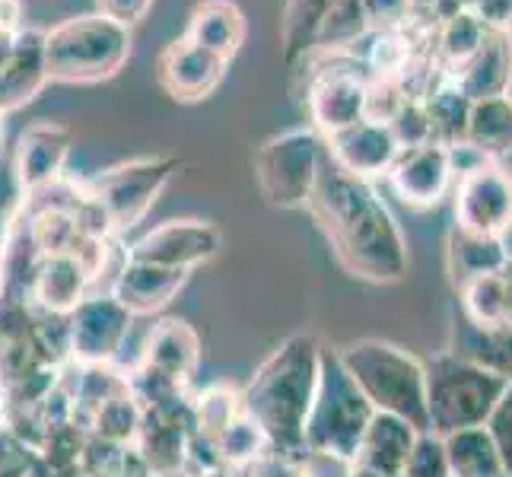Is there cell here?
<instances>
[{"mask_svg":"<svg viewBox=\"0 0 512 477\" xmlns=\"http://www.w3.org/2000/svg\"><path fill=\"white\" fill-rule=\"evenodd\" d=\"M398 477H452L443 439L433 433H420L411 455H408V465H404V471Z\"/></svg>","mask_w":512,"mask_h":477,"instance_id":"cell-37","label":"cell"},{"mask_svg":"<svg viewBox=\"0 0 512 477\" xmlns=\"http://www.w3.org/2000/svg\"><path fill=\"white\" fill-rule=\"evenodd\" d=\"M423 109L430 115V128H433V144H462L465 137V121H468V109H471V99L458 93V86L443 77L439 86L427 90L420 96Z\"/></svg>","mask_w":512,"mask_h":477,"instance_id":"cell-30","label":"cell"},{"mask_svg":"<svg viewBox=\"0 0 512 477\" xmlns=\"http://www.w3.org/2000/svg\"><path fill=\"white\" fill-rule=\"evenodd\" d=\"M96 477H125V474H96Z\"/></svg>","mask_w":512,"mask_h":477,"instance_id":"cell-47","label":"cell"},{"mask_svg":"<svg viewBox=\"0 0 512 477\" xmlns=\"http://www.w3.org/2000/svg\"><path fill=\"white\" fill-rule=\"evenodd\" d=\"M325 350L315 334H290L242 392V408L268 436V449L306 462V420L319 395Z\"/></svg>","mask_w":512,"mask_h":477,"instance_id":"cell-2","label":"cell"},{"mask_svg":"<svg viewBox=\"0 0 512 477\" xmlns=\"http://www.w3.org/2000/svg\"><path fill=\"white\" fill-rule=\"evenodd\" d=\"M503 477H512V474H503Z\"/></svg>","mask_w":512,"mask_h":477,"instance_id":"cell-48","label":"cell"},{"mask_svg":"<svg viewBox=\"0 0 512 477\" xmlns=\"http://www.w3.org/2000/svg\"><path fill=\"white\" fill-rule=\"evenodd\" d=\"M455 229L484 239L512 229V172L503 163L487 159L455 179Z\"/></svg>","mask_w":512,"mask_h":477,"instance_id":"cell-10","label":"cell"},{"mask_svg":"<svg viewBox=\"0 0 512 477\" xmlns=\"http://www.w3.org/2000/svg\"><path fill=\"white\" fill-rule=\"evenodd\" d=\"M465 144L484 159L500 163L512 153V96H490L471 102L465 121Z\"/></svg>","mask_w":512,"mask_h":477,"instance_id":"cell-25","label":"cell"},{"mask_svg":"<svg viewBox=\"0 0 512 477\" xmlns=\"http://www.w3.org/2000/svg\"><path fill=\"white\" fill-rule=\"evenodd\" d=\"M242 392L229 385H210L204 392L191 398V417H194V436L204 439V443H214V439L242 414Z\"/></svg>","mask_w":512,"mask_h":477,"instance_id":"cell-32","label":"cell"},{"mask_svg":"<svg viewBox=\"0 0 512 477\" xmlns=\"http://www.w3.org/2000/svg\"><path fill=\"white\" fill-rule=\"evenodd\" d=\"M74 147V134L55 121H35L20 134L16 144V185L23 194L39 191L51 182L64 179V166Z\"/></svg>","mask_w":512,"mask_h":477,"instance_id":"cell-16","label":"cell"},{"mask_svg":"<svg viewBox=\"0 0 512 477\" xmlns=\"http://www.w3.org/2000/svg\"><path fill=\"white\" fill-rule=\"evenodd\" d=\"M93 293V274L77 255H45L32 277L29 303L39 312L70 315Z\"/></svg>","mask_w":512,"mask_h":477,"instance_id":"cell-20","label":"cell"},{"mask_svg":"<svg viewBox=\"0 0 512 477\" xmlns=\"http://www.w3.org/2000/svg\"><path fill=\"white\" fill-rule=\"evenodd\" d=\"M223 249V233L207 220H166L147 229L128 255L134 261L160 264V268L191 274L201 264L214 261Z\"/></svg>","mask_w":512,"mask_h":477,"instance_id":"cell-12","label":"cell"},{"mask_svg":"<svg viewBox=\"0 0 512 477\" xmlns=\"http://www.w3.org/2000/svg\"><path fill=\"white\" fill-rule=\"evenodd\" d=\"M443 449H446L452 477H503L506 474L484 427H471V430L443 436Z\"/></svg>","mask_w":512,"mask_h":477,"instance_id":"cell-28","label":"cell"},{"mask_svg":"<svg viewBox=\"0 0 512 477\" xmlns=\"http://www.w3.org/2000/svg\"><path fill=\"white\" fill-rule=\"evenodd\" d=\"M417 430L392 414H373L369 427L360 439V449L353 465L376 471L379 477H398L408 465V455L417 443Z\"/></svg>","mask_w":512,"mask_h":477,"instance_id":"cell-22","label":"cell"},{"mask_svg":"<svg viewBox=\"0 0 512 477\" xmlns=\"http://www.w3.org/2000/svg\"><path fill=\"white\" fill-rule=\"evenodd\" d=\"M306 207L347 274L366 284H395L408 274V242L373 182L341 172L325 156Z\"/></svg>","mask_w":512,"mask_h":477,"instance_id":"cell-1","label":"cell"},{"mask_svg":"<svg viewBox=\"0 0 512 477\" xmlns=\"http://www.w3.org/2000/svg\"><path fill=\"white\" fill-rule=\"evenodd\" d=\"M484 430L490 436L493 449H497L506 474H512V382L503 388V395L493 404V411L484 420Z\"/></svg>","mask_w":512,"mask_h":477,"instance_id":"cell-38","label":"cell"},{"mask_svg":"<svg viewBox=\"0 0 512 477\" xmlns=\"http://www.w3.org/2000/svg\"><path fill=\"white\" fill-rule=\"evenodd\" d=\"M51 83L45 70V32L20 29L0 61V118L23 109Z\"/></svg>","mask_w":512,"mask_h":477,"instance_id":"cell-17","label":"cell"},{"mask_svg":"<svg viewBox=\"0 0 512 477\" xmlns=\"http://www.w3.org/2000/svg\"><path fill=\"white\" fill-rule=\"evenodd\" d=\"M500 287H503V303H506V328H512V255L500 264Z\"/></svg>","mask_w":512,"mask_h":477,"instance_id":"cell-43","label":"cell"},{"mask_svg":"<svg viewBox=\"0 0 512 477\" xmlns=\"http://www.w3.org/2000/svg\"><path fill=\"white\" fill-rule=\"evenodd\" d=\"M175 172H179V159L175 156H137L99 172L86 185V191L105 210V217H109L118 236L125 229H134L150 214V207L175 179Z\"/></svg>","mask_w":512,"mask_h":477,"instance_id":"cell-9","label":"cell"},{"mask_svg":"<svg viewBox=\"0 0 512 477\" xmlns=\"http://www.w3.org/2000/svg\"><path fill=\"white\" fill-rule=\"evenodd\" d=\"M325 156L341 172L357 175V179L373 182L379 175H388L401 156V144L392 128L379 118H363L338 134L325 137Z\"/></svg>","mask_w":512,"mask_h":477,"instance_id":"cell-13","label":"cell"},{"mask_svg":"<svg viewBox=\"0 0 512 477\" xmlns=\"http://www.w3.org/2000/svg\"><path fill=\"white\" fill-rule=\"evenodd\" d=\"M341 0H287L284 26H280V39H284V61L296 64L299 58H309L315 48V35H319L325 16L338 7Z\"/></svg>","mask_w":512,"mask_h":477,"instance_id":"cell-29","label":"cell"},{"mask_svg":"<svg viewBox=\"0 0 512 477\" xmlns=\"http://www.w3.org/2000/svg\"><path fill=\"white\" fill-rule=\"evenodd\" d=\"M70 318V363L109 366L128 338L131 312L112 293H90L67 315Z\"/></svg>","mask_w":512,"mask_h":477,"instance_id":"cell-11","label":"cell"},{"mask_svg":"<svg viewBox=\"0 0 512 477\" xmlns=\"http://www.w3.org/2000/svg\"><path fill=\"white\" fill-rule=\"evenodd\" d=\"M398 198L414 210L439 207L455 185L449 150L443 144H423L401 150L392 172L385 175Z\"/></svg>","mask_w":512,"mask_h":477,"instance_id":"cell-14","label":"cell"},{"mask_svg":"<svg viewBox=\"0 0 512 477\" xmlns=\"http://www.w3.org/2000/svg\"><path fill=\"white\" fill-rule=\"evenodd\" d=\"M131 58V29L105 13H86L45 32L48 80L99 83L115 77Z\"/></svg>","mask_w":512,"mask_h":477,"instance_id":"cell-4","label":"cell"},{"mask_svg":"<svg viewBox=\"0 0 512 477\" xmlns=\"http://www.w3.org/2000/svg\"><path fill=\"white\" fill-rule=\"evenodd\" d=\"M191 430L185 423L144 411V427L137 433V455L150 477H166L191 465Z\"/></svg>","mask_w":512,"mask_h":477,"instance_id":"cell-24","label":"cell"},{"mask_svg":"<svg viewBox=\"0 0 512 477\" xmlns=\"http://www.w3.org/2000/svg\"><path fill=\"white\" fill-rule=\"evenodd\" d=\"M226 61L210 55L207 48L188 42L185 35L163 48L156 61V80L175 102H201L220 86L226 74Z\"/></svg>","mask_w":512,"mask_h":477,"instance_id":"cell-15","label":"cell"},{"mask_svg":"<svg viewBox=\"0 0 512 477\" xmlns=\"http://www.w3.org/2000/svg\"><path fill=\"white\" fill-rule=\"evenodd\" d=\"M198 477H242L236 468H223V465H217V468H207V471H201Z\"/></svg>","mask_w":512,"mask_h":477,"instance_id":"cell-44","label":"cell"},{"mask_svg":"<svg viewBox=\"0 0 512 477\" xmlns=\"http://www.w3.org/2000/svg\"><path fill=\"white\" fill-rule=\"evenodd\" d=\"M153 366L156 373L169 376L172 382L188 385V379L198 373L201 363V338L185 318H163L160 325H153L147 347H144V360Z\"/></svg>","mask_w":512,"mask_h":477,"instance_id":"cell-21","label":"cell"},{"mask_svg":"<svg viewBox=\"0 0 512 477\" xmlns=\"http://www.w3.org/2000/svg\"><path fill=\"white\" fill-rule=\"evenodd\" d=\"M423 369H427V433L439 439L458 430L484 427L487 414L509 385L490 369L455 353H443L423 363Z\"/></svg>","mask_w":512,"mask_h":477,"instance_id":"cell-5","label":"cell"},{"mask_svg":"<svg viewBox=\"0 0 512 477\" xmlns=\"http://www.w3.org/2000/svg\"><path fill=\"white\" fill-rule=\"evenodd\" d=\"M449 353L490 369L503 382H512V328H474L458 318Z\"/></svg>","mask_w":512,"mask_h":477,"instance_id":"cell-26","label":"cell"},{"mask_svg":"<svg viewBox=\"0 0 512 477\" xmlns=\"http://www.w3.org/2000/svg\"><path fill=\"white\" fill-rule=\"evenodd\" d=\"M96 4H99V13L131 29L134 23L144 20L147 10L153 7V0H96Z\"/></svg>","mask_w":512,"mask_h":477,"instance_id":"cell-41","label":"cell"},{"mask_svg":"<svg viewBox=\"0 0 512 477\" xmlns=\"http://www.w3.org/2000/svg\"><path fill=\"white\" fill-rule=\"evenodd\" d=\"M210 449H214V458L217 465L223 468H245L249 462H255L258 455L268 452V436H264V430L258 427V423L249 417V414H239L229 427L210 443Z\"/></svg>","mask_w":512,"mask_h":477,"instance_id":"cell-33","label":"cell"},{"mask_svg":"<svg viewBox=\"0 0 512 477\" xmlns=\"http://www.w3.org/2000/svg\"><path fill=\"white\" fill-rule=\"evenodd\" d=\"M29 353L35 363L51 369L70 366V318L35 309V325L29 331Z\"/></svg>","mask_w":512,"mask_h":477,"instance_id":"cell-35","label":"cell"},{"mask_svg":"<svg viewBox=\"0 0 512 477\" xmlns=\"http://www.w3.org/2000/svg\"><path fill=\"white\" fill-rule=\"evenodd\" d=\"M468 10L484 23V29L512 32V0H471Z\"/></svg>","mask_w":512,"mask_h":477,"instance_id":"cell-40","label":"cell"},{"mask_svg":"<svg viewBox=\"0 0 512 477\" xmlns=\"http://www.w3.org/2000/svg\"><path fill=\"white\" fill-rule=\"evenodd\" d=\"M344 477H379V474H376V471H369V468H363V465H347Z\"/></svg>","mask_w":512,"mask_h":477,"instance_id":"cell-45","label":"cell"},{"mask_svg":"<svg viewBox=\"0 0 512 477\" xmlns=\"http://www.w3.org/2000/svg\"><path fill=\"white\" fill-rule=\"evenodd\" d=\"M312 55H322V61L312 64L306 83V112L312 131L325 140L369 115V74L360 58L347 51H312Z\"/></svg>","mask_w":512,"mask_h":477,"instance_id":"cell-8","label":"cell"},{"mask_svg":"<svg viewBox=\"0 0 512 477\" xmlns=\"http://www.w3.org/2000/svg\"><path fill=\"white\" fill-rule=\"evenodd\" d=\"M144 427V408H140V401L131 395V388L125 395H115L105 404L93 411L90 423H86V433L96 436V439H105V443L112 446H134L137 443V433Z\"/></svg>","mask_w":512,"mask_h":477,"instance_id":"cell-31","label":"cell"},{"mask_svg":"<svg viewBox=\"0 0 512 477\" xmlns=\"http://www.w3.org/2000/svg\"><path fill=\"white\" fill-rule=\"evenodd\" d=\"M185 280H188L185 271H172V268H160V264L128 258L125 268L112 280L109 293L131 315H153V312H163L172 299L182 293Z\"/></svg>","mask_w":512,"mask_h":477,"instance_id":"cell-19","label":"cell"},{"mask_svg":"<svg viewBox=\"0 0 512 477\" xmlns=\"http://www.w3.org/2000/svg\"><path fill=\"white\" fill-rule=\"evenodd\" d=\"M490 29H484V23L474 16L471 10L452 16V20L439 23V32H436V51H439V61H443L449 70L446 74H452L455 67H462L474 51L481 48L484 35Z\"/></svg>","mask_w":512,"mask_h":477,"instance_id":"cell-34","label":"cell"},{"mask_svg":"<svg viewBox=\"0 0 512 477\" xmlns=\"http://www.w3.org/2000/svg\"><path fill=\"white\" fill-rule=\"evenodd\" d=\"M306 462H296V458H287L280 452H264L258 455L255 462H249L245 468H239L242 477H299V471H303Z\"/></svg>","mask_w":512,"mask_h":477,"instance_id":"cell-39","label":"cell"},{"mask_svg":"<svg viewBox=\"0 0 512 477\" xmlns=\"http://www.w3.org/2000/svg\"><path fill=\"white\" fill-rule=\"evenodd\" d=\"M325 159V140L312 128H293L264 140L255 156V182L271 207H306Z\"/></svg>","mask_w":512,"mask_h":477,"instance_id":"cell-7","label":"cell"},{"mask_svg":"<svg viewBox=\"0 0 512 477\" xmlns=\"http://www.w3.org/2000/svg\"><path fill=\"white\" fill-rule=\"evenodd\" d=\"M334 357L376 414H392L427 433V369L417 357L379 338L350 341Z\"/></svg>","mask_w":512,"mask_h":477,"instance_id":"cell-3","label":"cell"},{"mask_svg":"<svg viewBox=\"0 0 512 477\" xmlns=\"http://www.w3.org/2000/svg\"><path fill=\"white\" fill-rule=\"evenodd\" d=\"M373 414L376 411L357 392V385L341 369L338 357L325 350L319 395H315V404L306 420V452L338 465H353Z\"/></svg>","mask_w":512,"mask_h":477,"instance_id":"cell-6","label":"cell"},{"mask_svg":"<svg viewBox=\"0 0 512 477\" xmlns=\"http://www.w3.org/2000/svg\"><path fill=\"white\" fill-rule=\"evenodd\" d=\"M0 299H4V271H0Z\"/></svg>","mask_w":512,"mask_h":477,"instance_id":"cell-46","label":"cell"},{"mask_svg":"<svg viewBox=\"0 0 512 477\" xmlns=\"http://www.w3.org/2000/svg\"><path fill=\"white\" fill-rule=\"evenodd\" d=\"M392 134L398 137L401 150H411V147H423V144H433V128H430V115L423 109L420 99H404L398 109L392 112V118L385 121Z\"/></svg>","mask_w":512,"mask_h":477,"instance_id":"cell-36","label":"cell"},{"mask_svg":"<svg viewBox=\"0 0 512 477\" xmlns=\"http://www.w3.org/2000/svg\"><path fill=\"white\" fill-rule=\"evenodd\" d=\"M185 39L229 64L245 42V16L233 0H201L188 16Z\"/></svg>","mask_w":512,"mask_h":477,"instance_id":"cell-23","label":"cell"},{"mask_svg":"<svg viewBox=\"0 0 512 477\" xmlns=\"http://www.w3.org/2000/svg\"><path fill=\"white\" fill-rule=\"evenodd\" d=\"M331 468H338V462H328V458H315V455H309L306 458V465H303V471H299V477H344V471L341 474H331Z\"/></svg>","mask_w":512,"mask_h":477,"instance_id":"cell-42","label":"cell"},{"mask_svg":"<svg viewBox=\"0 0 512 477\" xmlns=\"http://www.w3.org/2000/svg\"><path fill=\"white\" fill-rule=\"evenodd\" d=\"M446 77L458 86V93L468 96L471 102L506 96L512 86V32L490 29L484 35L481 48Z\"/></svg>","mask_w":512,"mask_h":477,"instance_id":"cell-18","label":"cell"},{"mask_svg":"<svg viewBox=\"0 0 512 477\" xmlns=\"http://www.w3.org/2000/svg\"><path fill=\"white\" fill-rule=\"evenodd\" d=\"M506 258L509 255L503 249V239H484V236L462 233V229H452L446 264H449L452 284L458 290H462L465 284H471V280L484 277V274H493Z\"/></svg>","mask_w":512,"mask_h":477,"instance_id":"cell-27","label":"cell"}]
</instances>
